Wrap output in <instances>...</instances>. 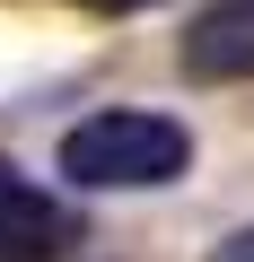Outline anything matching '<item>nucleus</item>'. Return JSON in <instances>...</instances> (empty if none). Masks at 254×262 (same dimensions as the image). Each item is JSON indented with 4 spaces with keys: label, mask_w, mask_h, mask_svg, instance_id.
Returning <instances> with one entry per match:
<instances>
[{
    "label": "nucleus",
    "mask_w": 254,
    "mask_h": 262,
    "mask_svg": "<svg viewBox=\"0 0 254 262\" xmlns=\"http://www.w3.org/2000/svg\"><path fill=\"white\" fill-rule=\"evenodd\" d=\"M53 166L70 192H167L193 175V131L175 114H149V105H105V114L62 131Z\"/></svg>",
    "instance_id": "1"
},
{
    "label": "nucleus",
    "mask_w": 254,
    "mask_h": 262,
    "mask_svg": "<svg viewBox=\"0 0 254 262\" xmlns=\"http://www.w3.org/2000/svg\"><path fill=\"white\" fill-rule=\"evenodd\" d=\"M62 245H79V219L62 192H44L35 175H18L0 158V262H53Z\"/></svg>",
    "instance_id": "2"
},
{
    "label": "nucleus",
    "mask_w": 254,
    "mask_h": 262,
    "mask_svg": "<svg viewBox=\"0 0 254 262\" xmlns=\"http://www.w3.org/2000/svg\"><path fill=\"white\" fill-rule=\"evenodd\" d=\"M193 88H245L254 79V0H210L175 44Z\"/></svg>",
    "instance_id": "3"
},
{
    "label": "nucleus",
    "mask_w": 254,
    "mask_h": 262,
    "mask_svg": "<svg viewBox=\"0 0 254 262\" xmlns=\"http://www.w3.org/2000/svg\"><path fill=\"white\" fill-rule=\"evenodd\" d=\"M202 262H254V227H228V236H219Z\"/></svg>",
    "instance_id": "4"
},
{
    "label": "nucleus",
    "mask_w": 254,
    "mask_h": 262,
    "mask_svg": "<svg viewBox=\"0 0 254 262\" xmlns=\"http://www.w3.org/2000/svg\"><path fill=\"white\" fill-rule=\"evenodd\" d=\"M79 9H105V18H132V9H167V0H79Z\"/></svg>",
    "instance_id": "5"
}]
</instances>
